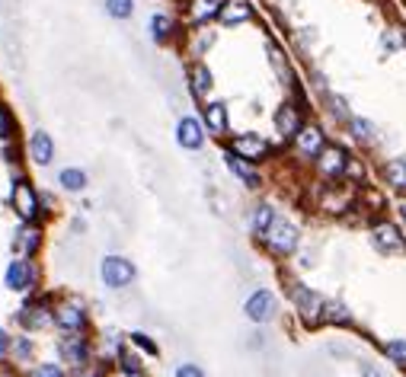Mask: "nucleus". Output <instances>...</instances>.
Instances as JSON below:
<instances>
[{
  "mask_svg": "<svg viewBox=\"0 0 406 377\" xmlns=\"http://www.w3.org/2000/svg\"><path fill=\"white\" fill-rule=\"evenodd\" d=\"M295 147H297L301 157L317 160L320 157V151L327 147V134L320 131V125H304L301 131H297V138H295Z\"/></svg>",
  "mask_w": 406,
  "mask_h": 377,
  "instance_id": "6e6552de",
  "label": "nucleus"
},
{
  "mask_svg": "<svg viewBox=\"0 0 406 377\" xmlns=\"http://www.w3.org/2000/svg\"><path fill=\"white\" fill-rule=\"evenodd\" d=\"M265 246H269V253L275 256H291L297 249V227L291 221H285V217H275L272 221V227L265 230Z\"/></svg>",
  "mask_w": 406,
  "mask_h": 377,
  "instance_id": "f257e3e1",
  "label": "nucleus"
},
{
  "mask_svg": "<svg viewBox=\"0 0 406 377\" xmlns=\"http://www.w3.org/2000/svg\"><path fill=\"white\" fill-rule=\"evenodd\" d=\"M35 266L26 259V256H20V259H13L7 266V272H4V285L10 288V291H29V288H35Z\"/></svg>",
  "mask_w": 406,
  "mask_h": 377,
  "instance_id": "423d86ee",
  "label": "nucleus"
},
{
  "mask_svg": "<svg viewBox=\"0 0 406 377\" xmlns=\"http://www.w3.org/2000/svg\"><path fill=\"white\" fill-rule=\"evenodd\" d=\"M269 58H272V64H275L278 77H282V80H288V83H291V67H288V61H285L282 48H278V45H272V42H269Z\"/></svg>",
  "mask_w": 406,
  "mask_h": 377,
  "instance_id": "c756f323",
  "label": "nucleus"
},
{
  "mask_svg": "<svg viewBox=\"0 0 406 377\" xmlns=\"http://www.w3.org/2000/svg\"><path fill=\"white\" fill-rule=\"evenodd\" d=\"M29 160H33L35 166H48L55 160V141L52 134L45 131H33L29 134Z\"/></svg>",
  "mask_w": 406,
  "mask_h": 377,
  "instance_id": "ddd939ff",
  "label": "nucleus"
},
{
  "mask_svg": "<svg viewBox=\"0 0 406 377\" xmlns=\"http://www.w3.org/2000/svg\"><path fill=\"white\" fill-rule=\"evenodd\" d=\"M224 163H227V170H231L234 176L246 185V189H259V185H263V179H259V173L253 170V163H250V160H243L240 153L224 151Z\"/></svg>",
  "mask_w": 406,
  "mask_h": 377,
  "instance_id": "f8f14e48",
  "label": "nucleus"
},
{
  "mask_svg": "<svg viewBox=\"0 0 406 377\" xmlns=\"http://www.w3.org/2000/svg\"><path fill=\"white\" fill-rule=\"evenodd\" d=\"M384 182L397 192H406V157L387 160L384 163Z\"/></svg>",
  "mask_w": 406,
  "mask_h": 377,
  "instance_id": "4be33fe9",
  "label": "nucleus"
},
{
  "mask_svg": "<svg viewBox=\"0 0 406 377\" xmlns=\"http://www.w3.org/2000/svg\"><path fill=\"white\" fill-rule=\"evenodd\" d=\"M301 128H304L301 109H297L295 102H285V106L275 112V131L282 134V141H295Z\"/></svg>",
  "mask_w": 406,
  "mask_h": 377,
  "instance_id": "9d476101",
  "label": "nucleus"
},
{
  "mask_svg": "<svg viewBox=\"0 0 406 377\" xmlns=\"http://www.w3.org/2000/svg\"><path fill=\"white\" fill-rule=\"evenodd\" d=\"M403 51H406V38H403Z\"/></svg>",
  "mask_w": 406,
  "mask_h": 377,
  "instance_id": "37998d69",
  "label": "nucleus"
},
{
  "mask_svg": "<svg viewBox=\"0 0 406 377\" xmlns=\"http://www.w3.org/2000/svg\"><path fill=\"white\" fill-rule=\"evenodd\" d=\"M106 13L112 19H128L135 13V0H106Z\"/></svg>",
  "mask_w": 406,
  "mask_h": 377,
  "instance_id": "c85d7f7f",
  "label": "nucleus"
},
{
  "mask_svg": "<svg viewBox=\"0 0 406 377\" xmlns=\"http://www.w3.org/2000/svg\"><path fill=\"white\" fill-rule=\"evenodd\" d=\"M329 112H333V119H339V121H349V119H352L342 96H329Z\"/></svg>",
  "mask_w": 406,
  "mask_h": 377,
  "instance_id": "72a5a7b5",
  "label": "nucleus"
},
{
  "mask_svg": "<svg viewBox=\"0 0 406 377\" xmlns=\"http://www.w3.org/2000/svg\"><path fill=\"white\" fill-rule=\"evenodd\" d=\"M131 342H135L138 349H144V351H148V355H157V345L150 342V339L144 336V332H131Z\"/></svg>",
  "mask_w": 406,
  "mask_h": 377,
  "instance_id": "f704fd0d",
  "label": "nucleus"
},
{
  "mask_svg": "<svg viewBox=\"0 0 406 377\" xmlns=\"http://www.w3.org/2000/svg\"><path fill=\"white\" fill-rule=\"evenodd\" d=\"M202 119H205L208 131H212L214 138H224L227 128H231V115H227L224 102H205V109H202Z\"/></svg>",
  "mask_w": 406,
  "mask_h": 377,
  "instance_id": "4468645a",
  "label": "nucleus"
},
{
  "mask_svg": "<svg viewBox=\"0 0 406 377\" xmlns=\"http://www.w3.org/2000/svg\"><path fill=\"white\" fill-rule=\"evenodd\" d=\"M173 35H176V19L170 13H154L150 16V38L157 45H167V42H173Z\"/></svg>",
  "mask_w": 406,
  "mask_h": 377,
  "instance_id": "6ab92c4d",
  "label": "nucleus"
},
{
  "mask_svg": "<svg viewBox=\"0 0 406 377\" xmlns=\"http://www.w3.org/2000/svg\"><path fill=\"white\" fill-rule=\"evenodd\" d=\"M403 38H406V32H400L397 26H387V29L380 32L378 45H380V51H384V55H393V51L403 48Z\"/></svg>",
  "mask_w": 406,
  "mask_h": 377,
  "instance_id": "cd10ccee",
  "label": "nucleus"
},
{
  "mask_svg": "<svg viewBox=\"0 0 406 377\" xmlns=\"http://www.w3.org/2000/svg\"><path fill=\"white\" fill-rule=\"evenodd\" d=\"M253 13L256 10H253L250 0H224V6H221V13H218V23L227 26V29H234V26L250 23Z\"/></svg>",
  "mask_w": 406,
  "mask_h": 377,
  "instance_id": "9b49d317",
  "label": "nucleus"
},
{
  "mask_svg": "<svg viewBox=\"0 0 406 377\" xmlns=\"http://www.w3.org/2000/svg\"><path fill=\"white\" fill-rule=\"evenodd\" d=\"M58 182L65 185L67 192H84L87 189V173L77 170V166H65V170L58 173Z\"/></svg>",
  "mask_w": 406,
  "mask_h": 377,
  "instance_id": "bb28decb",
  "label": "nucleus"
},
{
  "mask_svg": "<svg viewBox=\"0 0 406 377\" xmlns=\"http://www.w3.org/2000/svg\"><path fill=\"white\" fill-rule=\"evenodd\" d=\"M295 300H297V307H301L304 319H317V313H323V300L317 297V294H310L307 288L297 285L295 288Z\"/></svg>",
  "mask_w": 406,
  "mask_h": 377,
  "instance_id": "b1692460",
  "label": "nucleus"
},
{
  "mask_svg": "<svg viewBox=\"0 0 406 377\" xmlns=\"http://www.w3.org/2000/svg\"><path fill=\"white\" fill-rule=\"evenodd\" d=\"M52 317H55V323H58L65 332L87 329V313H84V307H77V304H61Z\"/></svg>",
  "mask_w": 406,
  "mask_h": 377,
  "instance_id": "dca6fc26",
  "label": "nucleus"
},
{
  "mask_svg": "<svg viewBox=\"0 0 406 377\" xmlns=\"http://www.w3.org/2000/svg\"><path fill=\"white\" fill-rule=\"evenodd\" d=\"M361 377H384V374H380L374 364H365V368H361Z\"/></svg>",
  "mask_w": 406,
  "mask_h": 377,
  "instance_id": "a19ab883",
  "label": "nucleus"
},
{
  "mask_svg": "<svg viewBox=\"0 0 406 377\" xmlns=\"http://www.w3.org/2000/svg\"><path fill=\"white\" fill-rule=\"evenodd\" d=\"M272 221H275V211H272V204H256L253 208V214H250V230H253V236H259L263 240L265 236V230L272 227Z\"/></svg>",
  "mask_w": 406,
  "mask_h": 377,
  "instance_id": "5701e85b",
  "label": "nucleus"
},
{
  "mask_svg": "<svg viewBox=\"0 0 406 377\" xmlns=\"http://www.w3.org/2000/svg\"><path fill=\"white\" fill-rule=\"evenodd\" d=\"M349 163H352V157L346 153V147L327 144L320 151V157H317V173L323 179H342L349 173Z\"/></svg>",
  "mask_w": 406,
  "mask_h": 377,
  "instance_id": "7ed1b4c3",
  "label": "nucleus"
},
{
  "mask_svg": "<svg viewBox=\"0 0 406 377\" xmlns=\"http://www.w3.org/2000/svg\"><path fill=\"white\" fill-rule=\"evenodd\" d=\"M87 377H97V374H87Z\"/></svg>",
  "mask_w": 406,
  "mask_h": 377,
  "instance_id": "c03bdc74",
  "label": "nucleus"
},
{
  "mask_svg": "<svg viewBox=\"0 0 406 377\" xmlns=\"http://www.w3.org/2000/svg\"><path fill=\"white\" fill-rule=\"evenodd\" d=\"M397 211H400V217H403V224H406V198H403V202L397 204Z\"/></svg>",
  "mask_w": 406,
  "mask_h": 377,
  "instance_id": "79ce46f5",
  "label": "nucleus"
},
{
  "mask_svg": "<svg viewBox=\"0 0 406 377\" xmlns=\"http://www.w3.org/2000/svg\"><path fill=\"white\" fill-rule=\"evenodd\" d=\"M99 275H103L106 288H128L135 281V262L125 259V256H106L103 266H99Z\"/></svg>",
  "mask_w": 406,
  "mask_h": 377,
  "instance_id": "f03ea898",
  "label": "nucleus"
},
{
  "mask_svg": "<svg viewBox=\"0 0 406 377\" xmlns=\"http://www.w3.org/2000/svg\"><path fill=\"white\" fill-rule=\"evenodd\" d=\"M346 125H349V131H352V138L358 141V144H374V138H378V128H374L368 119H358V115H352Z\"/></svg>",
  "mask_w": 406,
  "mask_h": 377,
  "instance_id": "a878e982",
  "label": "nucleus"
},
{
  "mask_svg": "<svg viewBox=\"0 0 406 377\" xmlns=\"http://www.w3.org/2000/svg\"><path fill=\"white\" fill-rule=\"evenodd\" d=\"M227 151L240 153L243 160H250V163H259V160H265L272 153V144L263 138V134L256 131H246V134H237V138L227 144Z\"/></svg>",
  "mask_w": 406,
  "mask_h": 377,
  "instance_id": "20e7f679",
  "label": "nucleus"
},
{
  "mask_svg": "<svg viewBox=\"0 0 406 377\" xmlns=\"http://www.w3.org/2000/svg\"><path fill=\"white\" fill-rule=\"evenodd\" d=\"M212 42H214V32H202V35H199V48H195V58H199Z\"/></svg>",
  "mask_w": 406,
  "mask_h": 377,
  "instance_id": "ea45409f",
  "label": "nucleus"
},
{
  "mask_svg": "<svg viewBox=\"0 0 406 377\" xmlns=\"http://www.w3.org/2000/svg\"><path fill=\"white\" fill-rule=\"evenodd\" d=\"M246 317L253 319V323H269L272 317H275V294L265 291V288H259V291H253L250 297H246Z\"/></svg>",
  "mask_w": 406,
  "mask_h": 377,
  "instance_id": "0eeeda50",
  "label": "nucleus"
},
{
  "mask_svg": "<svg viewBox=\"0 0 406 377\" xmlns=\"http://www.w3.org/2000/svg\"><path fill=\"white\" fill-rule=\"evenodd\" d=\"M55 317H48V307L42 304V300H35V304H26L20 310V323L26 326V329H42V326H48Z\"/></svg>",
  "mask_w": 406,
  "mask_h": 377,
  "instance_id": "aec40b11",
  "label": "nucleus"
},
{
  "mask_svg": "<svg viewBox=\"0 0 406 377\" xmlns=\"http://www.w3.org/2000/svg\"><path fill=\"white\" fill-rule=\"evenodd\" d=\"M119 361H122V371H125L128 377H141V374H144L141 364H138V358L128 355V351H122V355H119Z\"/></svg>",
  "mask_w": 406,
  "mask_h": 377,
  "instance_id": "473e14b6",
  "label": "nucleus"
},
{
  "mask_svg": "<svg viewBox=\"0 0 406 377\" xmlns=\"http://www.w3.org/2000/svg\"><path fill=\"white\" fill-rule=\"evenodd\" d=\"M39 246H42V234L33 227V224L23 221V227L13 234V249H23L26 256H33Z\"/></svg>",
  "mask_w": 406,
  "mask_h": 377,
  "instance_id": "412c9836",
  "label": "nucleus"
},
{
  "mask_svg": "<svg viewBox=\"0 0 406 377\" xmlns=\"http://www.w3.org/2000/svg\"><path fill=\"white\" fill-rule=\"evenodd\" d=\"M323 319L327 323H349V310L342 304H323Z\"/></svg>",
  "mask_w": 406,
  "mask_h": 377,
  "instance_id": "2f4dec72",
  "label": "nucleus"
},
{
  "mask_svg": "<svg viewBox=\"0 0 406 377\" xmlns=\"http://www.w3.org/2000/svg\"><path fill=\"white\" fill-rule=\"evenodd\" d=\"M212 87H214V77H212V70H208V64L195 61L192 67H189V89H192V96L195 99H205V96L212 93Z\"/></svg>",
  "mask_w": 406,
  "mask_h": 377,
  "instance_id": "a211bd4d",
  "label": "nucleus"
},
{
  "mask_svg": "<svg viewBox=\"0 0 406 377\" xmlns=\"http://www.w3.org/2000/svg\"><path fill=\"white\" fill-rule=\"evenodd\" d=\"M176 377H205V374H202L199 364H180V368H176Z\"/></svg>",
  "mask_w": 406,
  "mask_h": 377,
  "instance_id": "4c0bfd02",
  "label": "nucleus"
},
{
  "mask_svg": "<svg viewBox=\"0 0 406 377\" xmlns=\"http://www.w3.org/2000/svg\"><path fill=\"white\" fill-rule=\"evenodd\" d=\"M13 349V339L7 336V329H0V361H4V358H7V351Z\"/></svg>",
  "mask_w": 406,
  "mask_h": 377,
  "instance_id": "58836bf2",
  "label": "nucleus"
},
{
  "mask_svg": "<svg viewBox=\"0 0 406 377\" xmlns=\"http://www.w3.org/2000/svg\"><path fill=\"white\" fill-rule=\"evenodd\" d=\"M10 198H13V208L20 211V217H23L26 224H35V221H39L42 198H39V192H35L33 185L26 182V179L13 182V192H10Z\"/></svg>",
  "mask_w": 406,
  "mask_h": 377,
  "instance_id": "39448f33",
  "label": "nucleus"
},
{
  "mask_svg": "<svg viewBox=\"0 0 406 377\" xmlns=\"http://www.w3.org/2000/svg\"><path fill=\"white\" fill-rule=\"evenodd\" d=\"M371 243L380 253H397V249H403V234H400V227H393V224H378V227L371 230Z\"/></svg>",
  "mask_w": 406,
  "mask_h": 377,
  "instance_id": "f3484780",
  "label": "nucleus"
},
{
  "mask_svg": "<svg viewBox=\"0 0 406 377\" xmlns=\"http://www.w3.org/2000/svg\"><path fill=\"white\" fill-rule=\"evenodd\" d=\"M61 355L67 358V364H87V358H90V349H87L84 339L71 336L61 342Z\"/></svg>",
  "mask_w": 406,
  "mask_h": 377,
  "instance_id": "393cba45",
  "label": "nucleus"
},
{
  "mask_svg": "<svg viewBox=\"0 0 406 377\" xmlns=\"http://www.w3.org/2000/svg\"><path fill=\"white\" fill-rule=\"evenodd\" d=\"M33 377H65V371H61L58 364H39V368L33 371Z\"/></svg>",
  "mask_w": 406,
  "mask_h": 377,
  "instance_id": "c9c22d12",
  "label": "nucleus"
},
{
  "mask_svg": "<svg viewBox=\"0 0 406 377\" xmlns=\"http://www.w3.org/2000/svg\"><path fill=\"white\" fill-rule=\"evenodd\" d=\"M176 141H180V147H186V151H199V147L205 144V125H202L195 115H182L180 125H176Z\"/></svg>",
  "mask_w": 406,
  "mask_h": 377,
  "instance_id": "1a4fd4ad",
  "label": "nucleus"
},
{
  "mask_svg": "<svg viewBox=\"0 0 406 377\" xmlns=\"http://www.w3.org/2000/svg\"><path fill=\"white\" fill-rule=\"evenodd\" d=\"M13 351H16V355H20V358H29V355H33V342H29V339H16V342H13Z\"/></svg>",
  "mask_w": 406,
  "mask_h": 377,
  "instance_id": "e433bc0d",
  "label": "nucleus"
},
{
  "mask_svg": "<svg viewBox=\"0 0 406 377\" xmlns=\"http://www.w3.org/2000/svg\"><path fill=\"white\" fill-rule=\"evenodd\" d=\"M384 355L390 358V361H397V364H403L406 368V339H393V342H387Z\"/></svg>",
  "mask_w": 406,
  "mask_h": 377,
  "instance_id": "7c9ffc66",
  "label": "nucleus"
},
{
  "mask_svg": "<svg viewBox=\"0 0 406 377\" xmlns=\"http://www.w3.org/2000/svg\"><path fill=\"white\" fill-rule=\"evenodd\" d=\"M221 6H224V0H189L186 16L192 26H205V23H212V19H218Z\"/></svg>",
  "mask_w": 406,
  "mask_h": 377,
  "instance_id": "2eb2a0df",
  "label": "nucleus"
}]
</instances>
